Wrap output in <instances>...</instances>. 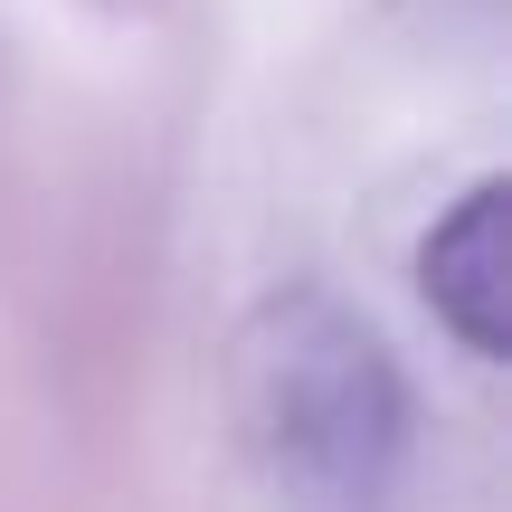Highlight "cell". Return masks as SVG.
I'll use <instances>...</instances> for the list:
<instances>
[{"mask_svg": "<svg viewBox=\"0 0 512 512\" xmlns=\"http://www.w3.org/2000/svg\"><path fill=\"white\" fill-rule=\"evenodd\" d=\"M247 427L313 494H370L408 446V389L389 342L332 294H285L247 332Z\"/></svg>", "mask_w": 512, "mask_h": 512, "instance_id": "obj_1", "label": "cell"}, {"mask_svg": "<svg viewBox=\"0 0 512 512\" xmlns=\"http://www.w3.org/2000/svg\"><path fill=\"white\" fill-rule=\"evenodd\" d=\"M512 190L503 181H475L456 200V219L418 247V285L437 304V323L456 332L475 361H503L512 323H503V294H512Z\"/></svg>", "mask_w": 512, "mask_h": 512, "instance_id": "obj_2", "label": "cell"}]
</instances>
